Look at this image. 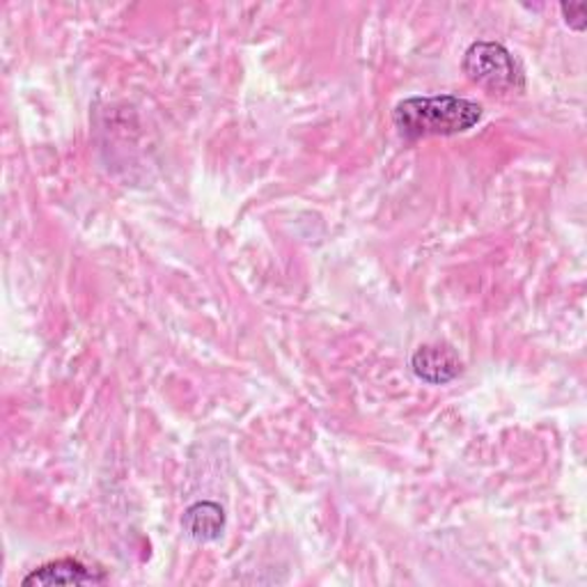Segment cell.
Segmentation results:
<instances>
[{
  "label": "cell",
  "mask_w": 587,
  "mask_h": 587,
  "mask_svg": "<svg viewBox=\"0 0 587 587\" xmlns=\"http://www.w3.org/2000/svg\"><path fill=\"white\" fill-rule=\"evenodd\" d=\"M482 119V106L478 102L439 95V97H411L399 102L392 111V122L409 140L431 136L467 134Z\"/></svg>",
  "instance_id": "obj_1"
},
{
  "label": "cell",
  "mask_w": 587,
  "mask_h": 587,
  "mask_svg": "<svg viewBox=\"0 0 587 587\" xmlns=\"http://www.w3.org/2000/svg\"><path fill=\"white\" fill-rule=\"evenodd\" d=\"M463 72L491 92H512L523 87V72L514 55L496 42H475L463 55Z\"/></svg>",
  "instance_id": "obj_2"
},
{
  "label": "cell",
  "mask_w": 587,
  "mask_h": 587,
  "mask_svg": "<svg viewBox=\"0 0 587 587\" xmlns=\"http://www.w3.org/2000/svg\"><path fill=\"white\" fill-rule=\"evenodd\" d=\"M411 367H413L416 377L427 384H448L454 377H459L461 360L448 347L424 345L413 354Z\"/></svg>",
  "instance_id": "obj_3"
},
{
  "label": "cell",
  "mask_w": 587,
  "mask_h": 587,
  "mask_svg": "<svg viewBox=\"0 0 587 587\" xmlns=\"http://www.w3.org/2000/svg\"><path fill=\"white\" fill-rule=\"evenodd\" d=\"M81 583H106V576L97 569H90L78 560H55L23 578V585H81Z\"/></svg>",
  "instance_id": "obj_4"
},
{
  "label": "cell",
  "mask_w": 587,
  "mask_h": 587,
  "mask_svg": "<svg viewBox=\"0 0 587 587\" xmlns=\"http://www.w3.org/2000/svg\"><path fill=\"white\" fill-rule=\"evenodd\" d=\"M184 531L196 542H213L219 539L226 531V512L221 505L216 503H196L181 518Z\"/></svg>",
  "instance_id": "obj_5"
},
{
  "label": "cell",
  "mask_w": 587,
  "mask_h": 587,
  "mask_svg": "<svg viewBox=\"0 0 587 587\" xmlns=\"http://www.w3.org/2000/svg\"><path fill=\"white\" fill-rule=\"evenodd\" d=\"M563 14H565V21L574 28V30H583L585 28V14H587V6L585 3H565L563 8Z\"/></svg>",
  "instance_id": "obj_6"
}]
</instances>
